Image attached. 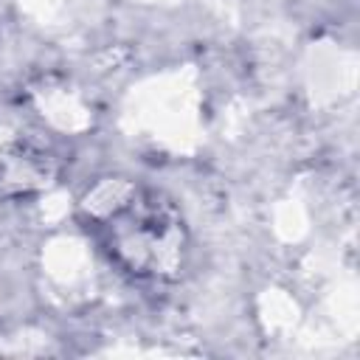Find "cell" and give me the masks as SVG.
Here are the masks:
<instances>
[{
  "instance_id": "6da1fadb",
  "label": "cell",
  "mask_w": 360,
  "mask_h": 360,
  "mask_svg": "<svg viewBox=\"0 0 360 360\" xmlns=\"http://www.w3.org/2000/svg\"><path fill=\"white\" fill-rule=\"evenodd\" d=\"M79 222L98 250L127 276L149 284H174L188 267V228L160 188L107 174L87 186L76 205Z\"/></svg>"
}]
</instances>
